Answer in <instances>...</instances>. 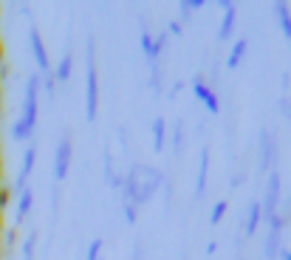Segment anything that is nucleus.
I'll return each instance as SVG.
<instances>
[{
    "instance_id": "f257e3e1",
    "label": "nucleus",
    "mask_w": 291,
    "mask_h": 260,
    "mask_svg": "<svg viewBox=\"0 0 291 260\" xmlns=\"http://www.w3.org/2000/svg\"><path fill=\"white\" fill-rule=\"evenodd\" d=\"M40 82H43V77H40V74L29 77V82H26L23 116H20V119L14 122V127H12V133H14V139H17V141L31 139V133H34V125H37V93H40Z\"/></svg>"
},
{
    "instance_id": "f03ea898",
    "label": "nucleus",
    "mask_w": 291,
    "mask_h": 260,
    "mask_svg": "<svg viewBox=\"0 0 291 260\" xmlns=\"http://www.w3.org/2000/svg\"><path fill=\"white\" fill-rule=\"evenodd\" d=\"M93 60H96V54H93V37H88V79H85V116H88V122H93L99 113V77H96Z\"/></svg>"
},
{
    "instance_id": "7ed1b4c3",
    "label": "nucleus",
    "mask_w": 291,
    "mask_h": 260,
    "mask_svg": "<svg viewBox=\"0 0 291 260\" xmlns=\"http://www.w3.org/2000/svg\"><path fill=\"white\" fill-rule=\"evenodd\" d=\"M277 201H280V173L272 170V176H269V184H266V198L260 204V215L266 221L274 218V209H277Z\"/></svg>"
},
{
    "instance_id": "20e7f679",
    "label": "nucleus",
    "mask_w": 291,
    "mask_h": 260,
    "mask_svg": "<svg viewBox=\"0 0 291 260\" xmlns=\"http://www.w3.org/2000/svg\"><path fill=\"white\" fill-rule=\"evenodd\" d=\"M68 164H71V139L62 136L60 145H57V156H54V178L62 181L68 176Z\"/></svg>"
},
{
    "instance_id": "39448f33",
    "label": "nucleus",
    "mask_w": 291,
    "mask_h": 260,
    "mask_svg": "<svg viewBox=\"0 0 291 260\" xmlns=\"http://www.w3.org/2000/svg\"><path fill=\"white\" fill-rule=\"evenodd\" d=\"M269 224H272V229H269V238H266V249H263V254H266V260H274V257L280 254V229H283L285 221L274 215Z\"/></svg>"
},
{
    "instance_id": "423d86ee",
    "label": "nucleus",
    "mask_w": 291,
    "mask_h": 260,
    "mask_svg": "<svg viewBox=\"0 0 291 260\" xmlns=\"http://www.w3.org/2000/svg\"><path fill=\"white\" fill-rule=\"evenodd\" d=\"M192 91H195V97H198L201 102L206 105V110H209V113H218V110H221L215 91H212V88H206V82H204L201 77H195V79H192Z\"/></svg>"
},
{
    "instance_id": "0eeeda50",
    "label": "nucleus",
    "mask_w": 291,
    "mask_h": 260,
    "mask_svg": "<svg viewBox=\"0 0 291 260\" xmlns=\"http://www.w3.org/2000/svg\"><path fill=\"white\" fill-rule=\"evenodd\" d=\"M221 6H224V20H221L218 40H229L232 31H235V23H237V9H235V3H221Z\"/></svg>"
},
{
    "instance_id": "6e6552de",
    "label": "nucleus",
    "mask_w": 291,
    "mask_h": 260,
    "mask_svg": "<svg viewBox=\"0 0 291 260\" xmlns=\"http://www.w3.org/2000/svg\"><path fill=\"white\" fill-rule=\"evenodd\" d=\"M274 164V141L269 136V130H260V170H269Z\"/></svg>"
},
{
    "instance_id": "1a4fd4ad",
    "label": "nucleus",
    "mask_w": 291,
    "mask_h": 260,
    "mask_svg": "<svg viewBox=\"0 0 291 260\" xmlns=\"http://www.w3.org/2000/svg\"><path fill=\"white\" fill-rule=\"evenodd\" d=\"M31 51H34L37 68H40V71H48V54H45L43 37H40V31H37V29H31Z\"/></svg>"
},
{
    "instance_id": "9d476101",
    "label": "nucleus",
    "mask_w": 291,
    "mask_h": 260,
    "mask_svg": "<svg viewBox=\"0 0 291 260\" xmlns=\"http://www.w3.org/2000/svg\"><path fill=\"white\" fill-rule=\"evenodd\" d=\"M34 158H37V147L31 145V147H26V153H23V170H20V178H17V193H23L26 190V178L31 176V170H34Z\"/></svg>"
},
{
    "instance_id": "9b49d317",
    "label": "nucleus",
    "mask_w": 291,
    "mask_h": 260,
    "mask_svg": "<svg viewBox=\"0 0 291 260\" xmlns=\"http://www.w3.org/2000/svg\"><path fill=\"white\" fill-rule=\"evenodd\" d=\"M257 226H260V201H252L249 204V212H246V226H243V235L246 238H252L257 232Z\"/></svg>"
},
{
    "instance_id": "f8f14e48",
    "label": "nucleus",
    "mask_w": 291,
    "mask_h": 260,
    "mask_svg": "<svg viewBox=\"0 0 291 260\" xmlns=\"http://www.w3.org/2000/svg\"><path fill=\"white\" fill-rule=\"evenodd\" d=\"M206 173H209V150H201V164H198V184H195V195H204V190H206Z\"/></svg>"
},
{
    "instance_id": "ddd939ff",
    "label": "nucleus",
    "mask_w": 291,
    "mask_h": 260,
    "mask_svg": "<svg viewBox=\"0 0 291 260\" xmlns=\"http://www.w3.org/2000/svg\"><path fill=\"white\" fill-rule=\"evenodd\" d=\"M141 51H144V54H147V60H150V65H156V62H158V57H161V54H158V49H156V37H150V31H141Z\"/></svg>"
},
{
    "instance_id": "4468645a",
    "label": "nucleus",
    "mask_w": 291,
    "mask_h": 260,
    "mask_svg": "<svg viewBox=\"0 0 291 260\" xmlns=\"http://www.w3.org/2000/svg\"><path fill=\"white\" fill-rule=\"evenodd\" d=\"M274 12H277V17H280V29H283L285 40H291V12H288V6H285V3H274Z\"/></svg>"
},
{
    "instance_id": "2eb2a0df",
    "label": "nucleus",
    "mask_w": 291,
    "mask_h": 260,
    "mask_svg": "<svg viewBox=\"0 0 291 260\" xmlns=\"http://www.w3.org/2000/svg\"><path fill=\"white\" fill-rule=\"evenodd\" d=\"M31 201H34V195H31V190L26 187L23 193H20V201H17V218H14L17 224H20V221H26V215L31 212Z\"/></svg>"
},
{
    "instance_id": "dca6fc26",
    "label": "nucleus",
    "mask_w": 291,
    "mask_h": 260,
    "mask_svg": "<svg viewBox=\"0 0 291 260\" xmlns=\"http://www.w3.org/2000/svg\"><path fill=\"white\" fill-rule=\"evenodd\" d=\"M71 68H74V54L68 51L65 57L60 60V65H57V71H54V79L57 82H65L68 77H71Z\"/></svg>"
},
{
    "instance_id": "f3484780",
    "label": "nucleus",
    "mask_w": 291,
    "mask_h": 260,
    "mask_svg": "<svg viewBox=\"0 0 291 260\" xmlns=\"http://www.w3.org/2000/svg\"><path fill=\"white\" fill-rule=\"evenodd\" d=\"M243 54H246V40H237L235 45H232V51H229V60H226V65L232 68V71H235L237 65H240V60H243Z\"/></svg>"
},
{
    "instance_id": "a211bd4d",
    "label": "nucleus",
    "mask_w": 291,
    "mask_h": 260,
    "mask_svg": "<svg viewBox=\"0 0 291 260\" xmlns=\"http://www.w3.org/2000/svg\"><path fill=\"white\" fill-rule=\"evenodd\" d=\"M164 130H167L164 119H153V150L156 153L164 150Z\"/></svg>"
},
{
    "instance_id": "6ab92c4d",
    "label": "nucleus",
    "mask_w": 291,
    "mask_h": 260,
    "mask_svg": "<svg viewBox=\"0 0 291 260\" xmlns=\"http://www.w3.org/2000/svg\"><path fill=\"white\" fill-rule=\"evenodd\" d=\"M34 246H37V232H31L23 243V260H34Z\"/></svg>"
},
{
    "instance_id": "aec40b11",
    "label": "nucleus",
    "mask_w": 291,
    "mask_h": 260,
    "mask_svg": "<svg viewBox=\"0 0 291 260\" xmlns=\"http://www.w3.org/2000/svg\"><path fill=\"white\" fill-rule=\"evenodd\" d=\"M178 6H181V17H189V14H192V9L204 6V0H184V3H178Z\"/></svg>"
},
{
    "instance_id": "412c9836",
    "label": "nucleus",
    "mask_w": 291,
    "mask_h": 260,
    "mask_svg": "<svg viewBox=\"0 0 291 260\" xmlns=\"http://www.w3.org/2000/svg\"><path fill=\"white\" fill-rule=\"evenodd\" d=\"M224 215H226V201H218V204H215V209H212V215H209V221H212V224H218Z\"/></svg>"
},
{
    "instance_id": "4be33fe9",
    "label": "nucleus",
    "mask_w": 291,
    "mask_h": 260,
    "mask_svg": "<svg viewBox=\"0 0 291 260\" xmlns=\"http://www.w3.org/2000/svg\"><path fill=\"white\" fill-rule=\"evenodd\" d=\"M99 252H102V241H91V246H88V260H99Z\"/></svg>"
},
{
    "instance_id": "5701e85b",
    "label": "nucleus",
    "mask_w": 291,
    "mask_h": 260,
    "mask_svg": "<svg viewBox=\"0 0 291 260\" xmlns=\"http://www.w3.org/2000/svg\"><path fill=\"white\" fill-rule=\"evenodd\" d=\"M184 150V125L181 122H176V153Z\"/></svg>"
},
{
    "instance_id": "b1692460",
    "label": "nucleus",
    "mask_w": 291,
    "mask_h": 260,
    "mask_svg": "<svg viewBox=\"0 0 291 260\" xmlns=\"http://www.w3.org/2000/svg\"><path fill=\"white\" fill-rule=\"evenodd\" d=\"M125 218H128V224L136 221V204H130V201H125Z\"/></svg>"
},
{
    "instance_id": "393cba45",
    "label": "nucleus",
    "mask_w": 291,
    "mask_h": 260,
    "mask_svg": "<svg viewBox=\"0 0 291 260\" xmlns=\"http://www.w3.org/2000/svg\"><path fill=\"white\" fill-rule=\"evenodd\" d=\"M280 110L285 113V119H291V99H288V97L280 99Z\"/></svg>"
},
{
    "instance_id": "a878e982",
    "label": "nucleus",
    "mask_w": 291,
    "mask_h": 260,
    "mask_svg": "<svg viewBox=\"0 0 291 260\" xmlns=\"http://www.w3.org/2000/svg\"><path fill=\"white\" fill-rule=\"evenodd\" d=\"M164 42H167V34H158V37H156V49H158V54H161Z\"/></svg>"
},
{
    "instance_id": "bb28decb",
    "label": "nucleus",
    "mask_w": 291,
    "mask_h": 260,
    "mask_svg": "<svg viewBox=\"0 0 291 260\" xmlns=\"http://www.w3.org/2000/svg\"><path fill=\"white\" fill-rule=\"evenodd\" d=\"M45 91H48V97H54V77L45 79Z\"/></svg>"
},
{
    "instance_id": "cd10ccee",
    "label": "nucleus",
    "mask_w": 291,
    "mask_h": 260,
    "mask_svg": "<svg viewBox=\"0 0 291 260\" xmlns=\"http://www.w3.org/2000/svg\"><path fill=\"white\" fill-rule=\"evenodd\" d=\"M6 201H9V193L6 190H0V206H6Z\"/></svg>"
},
{
    "instance_id": "c85d7f7f",
    "label": "nucleus",
    "mask_w": 291,
    "mask_h": 260,
    "mask_svg": "<svg viewBox=\"0 0 291 260\" xmlns=\"http://www.w3.org/2000/svg\"><path fill=\"white\" fill-rule=\"evenodd\" d=\"M133 260H141V243H136V249H133Z\"/></svg>"
},
{
    "instance_id": "c756f323",
    "label": "nucleus",
    "mask_w": 291,
    "mask_h": 260,
    "mask_svg": "<svg viewBox=\"0 0 291 260\" xmlns=\"http://www.w3.org/2000/svg\"><path fill=\"white\" fill-rule=\"evenodd\" d=\"M170 31L173 34H181V23H170Z\"/></svg>"
},
{
    "instance_id": "7c9ffc66",
    "label": "nucleus",
    "mask_w": 291,
    "mask_h": 260,
    "mask_svg": "<svg viewBox=\"0 0 291 260\" xmlns=\"http://www.w3.org/2000/svg\"><path fill=\"white\" fill-rule=\"evenodd\" d=\"M280 254H283V260H291V252H280Z\"/></svg>"
},
{
    "instance_id": "2f4dec72",
    "label": "nucleus",
    "mask_w": 291,
    "mask_h": 260,
    "mask_svg": "<svg viewBox=\"0 0 291 260\" xmlns=\"http://www.w3.org/2000/svg\"><path fill=\"white\" fill-rule=\"evenodd\" d=\"M288 79H291V77H288Z\"/></svg>"
}]
</instances>
